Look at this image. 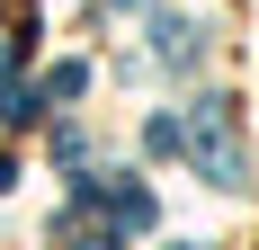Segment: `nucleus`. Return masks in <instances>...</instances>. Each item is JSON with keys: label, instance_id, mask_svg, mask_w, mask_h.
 <instances>
[{"label": "nucleus", "instance_id": "nucleus-1", "mask_svg": "<svg viewBox=\"0 0 259 250\" xmlns=\"http://www.w3.org/2000/svg\"><path fill=\"white\" fill-rule=\"evenodd\" d=\"M80 250H116V241H80Z\"/></svg>", "mask_w": 259, "mask_h": 250}]
</instances>
